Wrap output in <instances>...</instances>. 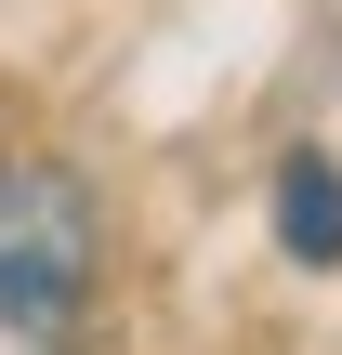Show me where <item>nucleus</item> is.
Listing matches in <instances>:
<instances>
[{
  "label": "nucleus",
  "instance_id": "nucleus-2",
  "mask_svg": "<svg viewBox=\"0 0 342 355\" xmlns=\"http://www.w3.org/2000/svg\"><path fill=\"white\" fill-rule=\"evenodd\" d=\"M277 237H290V263H342V158H290L277 171Z\"/></svg>",
  "mask_w": 342,
  "mask_h": 355
},
{
  "label": "nucleus",
  "instance_id": "nucleus-1",
  "mask_svg": "<svg viewBox=\"0 0 342 355\" xmlns=\"http://www.w3.org/2000/svg\"><path fill=\"white\" fill-rule=\"evenodd\" d=\"M92 343V198L66 158H0V355Z\"/></svg>",
  "mask_w": 342,
  "mask_h": 355
}]
</instances>
